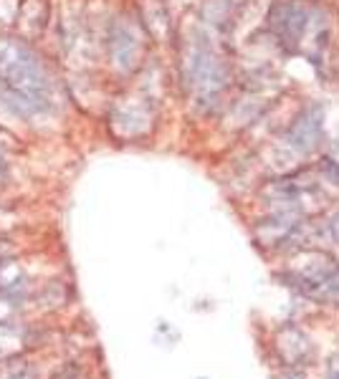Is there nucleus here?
I'll return each mask as SVG.
<instances>
[{
  "instance_id": "1",
  "label": "nucleus",
  "mask_w": 339,
  "mask_h": 379,
  "mask_svg": "<svg viewBox=\"0 0 339 379\" xmlns=\"http://www.w3.org/2000/svg\"><path fill=\"white\" fill-rule=\"evenodd\" d=\"M0 107L16 116L41 114L51 107V76L20 41L0 38Z\"/></svg>"
},
{
  "instance_id": "2",
  "label": "nucleus",
  "mask_w": 339,
  "mask_h": 379,
  "mask_svg": "<svg viewBox=\"0 0 339 379\" xmlns=\"http://www.w3.org/2000/svg\"><path fill=\"white\" fill-rule=\"evenodd\" d=\"M0 162H3V157H0Z\"/></svg>"
}]
</instances>
